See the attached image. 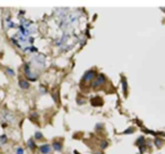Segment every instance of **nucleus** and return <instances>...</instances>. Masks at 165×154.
Segmentation results:
<instances>
[{
  "instance_id": "f257e3e1",
  "label": "nucleus",
  "mask_w": 165,
  "mask_h": 154,
  "mask_svg": "<svg viewBox=\"0 0 165 154\" xmlns=\"http://www.w3.org/2000/svg\"><path fill=\"white\" fill-rule=\"evenodd\" d=\"M24 73H25V76H26L27 81H31V82L36 81V78L39 77V74L35 73L34 70H32L31 62H26V64L24 65Z\"/></svg>"
},
{
  "instance_id": "f03ea898",
  "label": "nucleus",
  "mask_w": 165,
  "mask_h": 154,
  "mask_svg": "<svg viewBox=\"0 0 165 154\" xmlns=\"http://www.w3.org/2000/svg\"><path fill=\"white\" fill-rule=\"evenodd\" d=\"M96 75H97V74H96V72L94 69L86 72L85 73V75H84V77L81 78L82 85H85V86H87V85H92V83H93L94 79H95Z\"/></svg>"
},
{
  "instance_id": "7ed1b4c3",
  "label": "nucleus",
  "mask_w": 165,
  "mask_h": 154,
  "mask_svg": "<svg viewBox=\"0 0 165 154\" xmlns=\"http://www.w3.org/2000/svg\"><path fill=\"white\" fill-rule=\"evenodd\" d=\"M105 83H106L105 76L103 75V74H98V75H96L95 79H94L93 83H92V87L93 88H99V87L103 86Z\"/></svg>"
},
{
  "instance_id": "20e7f679",
  "label": "nucleus",
  "mask_w": 165,
  "mask_h": 154,
  "mask_svg": "<svg viewBox=\"0 0 165 154\" xmlns=\"http://www.w3.org/2000/svg\"><path fill=\"white\" fill-rule=\"evenodd\" d=\"M40 152L42 154H49L51 152V145L49 144H43L40 146Z\"/></svg>"
},
{
  "instance_id": "39448f33",
  "label": "nucleus",
  "mask_w": 165,
  "mask_h": 154,
  "mask_svg": "<svg viewBox=\"0 0 165 154\" xmlns=\"http://www.w3.org/2000/svg\"><path fill=\"white\" fill-rule=\"evenodd\" d=\"M18 85H19V87L21 88H23V90H27V88H30V82H28L27 79H19Z\"/></svg>"
},
{
  "instance_id": "423d86ee",
  "label": "nucleus",
  "mask_w": 165,
  "mask_h": 154,
  "mask_svg": "<svg viewBox=\"0 0 165 154\" xmlns=\"http://www.w3.org/2000/svg\"><path fill=\"white\" fill-rule=\"evenodd\" d=\"M90 103H92L94 107H98V105H102V104H103V101H102L101 98L96 96V98H94V99L90 100Z\"/></svg>"
},
{
  "instance_id": "0eeeda50",
  "label": "nucleus",
  "mask_w": 165,
  "mask_h": 154,
  "mask_svg": "<svg viewBox=\"0 0 165 154\" xmlns=\"http://www.w3.org/2000/svg\"><path fill=\"white\" fill-rule=\"evenodd\" d=\"M52 147L54 151H57V152H60V151L62 150V143L61 142H53Z\"/></svg>"
},
{
  "instance_id": "6e6552de",
  "label": "nucleus",
  "mask_w": 165,
  "mask_h": 154,
  "mask_svg": "<svg viewBox=\"0 0 165 154\" xmlns=\"http://www.w3.org/2000/svg\"><path fill=\"white\" fill-rule=\"evenodd\" d=\"M136 145H137L138 147H140V146H143V145H145V137H144V136L139 137L137 141H136Z\"/></svg>"
},
{
  "instance_id": "1a4fd4ad",
  "label": "nucleus",
  "mask_w": 165,
  "mask_h": 154,
  "mask_svg": "<svg viewBox=\"0 0 165 154\" xmlns=\"http://www.w3.org/2000/svg\"><path fill=\"white\" fill-rule=\"evenodd\" d=\"M122 90H123V94H124V96H127V91H128V88H127V81H126V78H122Z\"/></svg>"
},
{
  "instance_id": "9d476101",
  "label": "nucleus",
  "mask_w": 165,
  "mask_h": 154,
  "mask_svg": "<svg viewBox=\"0 0 165 154\" xmlns=\"http://www.w3.org/2000/svg\"><path fill=\"white\" fill-rule=\"evenodd\" d=\"M154 144L157 147H162V146H163V144H164V141H163V139H161V138H155L154 139Z\"/></svg>"
},
{
  "instance_id": "9b49d317",
  "label": "nucleus",
  "mask_w": 165,
  "mask_h": 154,
  "mask_svg": "<svg viewBox=\"0 0 165 154\" xmlns=\"http://www.w3.org/2000/svg\"><path fill=\"white\" fill-rule=\"evenodd\" d=\"M27 145H28V147H30L31 150H35L36 149V145H35V143H34L33 139H28Z\"/></svg>"
},
{
  "instance_id": "f8f14e48",
  "label": "nucleus",
  "mask_w": 165,
  "mask_h": 154,
  "mask_svg": "<svg viewBox=\"0 0 165 154\" xmlns=\"http://www.w3.org/2000/svg\"><path fill=\"white\" fill-rule=\"evenodd\" d=\"M107 146H109V142H106V141H102L101 143H99V147H101V150H105Z\"/></svg>"
},
{
  "instance_id": "ddd939ff",
  "label": "nucleus",
  "mask_w": 165,
  "mask_h": 154,
  "mask_svg": "<svg viewBox=\"0 0 165 154\" xmlns=\"http://www.w3.org/2000/svg\"><path fill=\"white\" fill-rule=\"evenodd\" d=\"M6 142H7V136H6V135H1V136H0V146H2Z\"/></svg>"
},
{
  "instance_id": "4468645a",
  "label": "nucleus",
  "mask_w": 165,
  "mask_h": 154,
  "mask_svg": "<svg viewBox=\"0 0 165 154\" xmlns=\"http://www.w3.org/2000/svg\"><path fill=\"white\" fill-rule=\"evenodd\" d=\"M34 137H35V139H42V138H43V135H42V134L40 133V132H36Z\"/></svg>"
},
{
  "instance_id": "2eb2a0df",
  "label": "nucleus",
  "mask_w": 165,
  "mask_h": 154,
  "mask_svg": "<svg viewBox=\"0 0 165 154\" xmlns=\"http://www.w3.org/2000/svg\"><path fill=\"white\" fill-rule=\"evenodd\" d=\"M16 154H24V149H23V147H17Z\"/></svg>"
},
{
  "instance_id": "dca6fc26",
  "label": "nucleus",
  "mask_w": 165,
  "mask_h": 154,
  "mask_svg": "<svg viewBox=\"0 0 165 154\" xmlns=\"http://www.w3.org/2000/svg\"><path fill=\"white\" fill-rule=\"evenodd\" d=\"M7 74L8 75H10V76H15V73H14V70L13 69H10V68H7Z\"/></svg>"
},
{
  "instance_id": "f3484780",
  "label": "nucleus",
  "mask_w": 165,
  "mask_h": 154,
  "mask_svg": "<svg viewBox=\"0 0 165 154\" xmlns=\"http://www.w3.org/2000/svg\"><path fill=\"white\" fill-rule=\"evenodd\" d=\"M131 133H133V128H130V129L124 130V134H131Z\"/></svg>"
},
{
  "instance_id": "a211bd4d",
  "label": "nucleus",
  "mask_w": 165,
  "mask_h": 154,
  "mask_svg": "<svg viewBox=\"0 0 165 154\" xmlns=\"http://www.w3.org/2000/svg\"><path fill=\"white\" fill-rule=\"evenodd\" d=\"M95 154H103V152H96Z\"/></svg>"
}]
</instances>
